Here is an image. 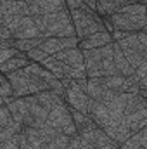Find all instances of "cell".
<instances>
[{
	"label": "cell",
	"mask_w": 147,
	"mask_h": 149,
	"mask_svg": "<svg viewBox=\"0 0 147 149\" xmlns=\"http://www.w3.org/2000/svg\"><path fill=\"white\" fill-rule=\"evenodd\" d=\"M26 2H35V0H26Z\"/></svg>",
	"instance_id": "obj_29"
},
{
	"label": "cell",
	"mask_w": 147,
	"mask_h": 149,
	"mask_svg": "<svg viewBox=\"0 0 147 149\" xmlns=\"http://www.w3.org/2000/svg\"><path fill=\"white\" fill-rule=\"evenodd\" d=\"M142 5H146L147 7V0H142Z\"/></svg>",
	"instance_id": "obj_28"
},
{
	"label": "cell",
	"mask_w": 147,
	"mask_h": 149,
	"mask_svg": "<svg viewBox=\"0 0 147 149\" xmlns=\"http://www.w3.org/2000/svg\"><path fill=\"white\" fill-rule=\"evenodd\" d=\"M0 97H14V88L10 80L7 78V74H0Z\"/></svg>",
	"instance_id": "obj_21"
},
{
	"label": "cell",
	"mask_w": 147,
	"mask_h": 149,
	"mask_svg": "<svg viewBox=\"0 0 147 149\" xmlns=\"http://www.w3.org/2000/svg\"><path fill=\"white\" fill-rule=\"evenodd\" d=\"M62 9H68L66 0H35V2H30L31 17L52 14V12L62 10Z\"/></svg>",
	"instance_id": "obj_12"
},
{
	"label": "cell",
	"mask_w": 147,
	"mask_h": 149,
	"mask_svg": "<svg viewBox=\"0 0 147 149\" xmlns=\"http://www.w3.org/2000/svg\"><path fill=\"white\" fill-rule=\"evenodd\" d=\"M42 66H45L49 71H52V73L55 74L57 78H66V70H64V64L55 57V56H49L43 63H42Z\"/></svg>",
	"instance_id": "obj_18"
},
{
	"label": "cell",
	"mask_w": 147,
	"mask_h": 149,
	"mask_svg": "<svg viewBox=\"0 0 147 149\" xmlns=\"http://www.w3.org/2000/svg\"><path fill=\"white\" fill-rule=\"evenodd\" d=\"M78 134H80L85 141H88L94 149H119V146H121L119 142H116L111 135H107V134H106L99 125H95L94 121H92L90 125H87L85 128L78 130Z\"/></svg>",
	"instance_id": "obj_9"
},
{
	"label": "cell",
	"mask_w": 147,
	"mask_h": 149,
	"mask_svg": "<svg viewBox=\"0 0 147 149\" xmlns=\"http://www.w3.org/2000/svg\"><path fill=\"white\" fill-rule=\"evenodd\" d=\"M66 102H68L73 109H78V111L88 114L90 95H88L83 88H80V87L76 85V80H74V85H71V87L66 90Z\"/></svg>",
	"instance_id": "obj_11"
},
{
	"label": "cell",
	"mask_w": 147,
	"mask_h": 149,
	"mask_svg": "<svg viewBox=\"0 0 147 149\" xmlns=\"http://www.w3.org/2000/svg\"><path fill=\"white\" fill-rule=\"evenodd\" d=\"M49 123L52 127H55L57 130H61L62 134L69 135V137L78 134V128L74 125L73 114H71V106L66 101L49 113Z\"/></svg>",
	"instance_id": "obj_8"
},
{
	"label": "cell",
	"mask_w": 147,
	"mask_h": 149,
	"mask_svg": "<svg viewBox=\"0 0 147 149\" xmlns=\"http://www.w3.org/2000/svg\"><path fill=\"white\" fill-rule=\"evenodd\" d=\"M45 42V38L40 37V38H26V40H16V49H19L21 52H30L37 47H42V43Z\"/></svg>",
	"instance_id": "obj_19"
},
{
	"label": "cell",
	"mask_w": 147,
	"mask_h": 149,
	"mask_svg": "<svg viewBox=\"0 0 147 149\" xmlns=\"http://www.w3.org/2000/svg\"><path fill=\"white\" fill-rule=\"evenodd\" d=\"M125 5H130V0H97V12L101 16H111Z\"/></svg>",
	"instance_id": "obj_17"
},
{
	"label": "cell",
	"mask_w": 147,
	"mask_h": 149,
	"mask_svg": "<svg viewBox=\"0 0 147 149\" xmlns=\"http://www.w3.org/2000/svg\"><path fill=\"white\" fill-rule=\"evenodd\" d=\"M0 24L7 26L10 30L14 40H26V38H40L42 37V31L37 26L35 19L30 17V16L0 14Z\"/></svg>",
	"instance_id": "obj_5"
},
{
	"label": "cell",
	"mask_w": 147,
	"mask_h": 149,
	"mask_svg": "<svg viewBox=\"0 0 147 149\" xmlns=\"http://www.w3.org/2000/svg\"><path fill=\"white\" fill-rule=\"evenodd\" d=\"M68 3V9L69 10H76V9H81V7H90L94 10H97V0H66Z\"/></svg>",
	"instance_id": "obj_22"
},
{
	"label": "cell",
	"mask_w": 147,
	"mask_h": 149,
	"mask_svg": "<svg viewBox=\"0 0 147 149\" xmlns=\"http://www.w3.org/2000/svg\"><path fill=\"white\" fill-rule=\"evenodd\" d=\"M30 64H31V61L28 59V56H26L24 52H19L16 57H12V59L2 63V64H0V70H2V73H12V71L28 68Z\"/></svg>",
	"instance_id": "obj_16"
},
{
	"label": "cell",
	"mask_w": 147,
	"mask_h": 149,
	"mask_svg": "<svg viewBox=\"0 0 147 149\" xmlns=\"http://www.w3.org/2000/svg\"><path fill=\"white\" fill-rule=\"evenodd\" d=\"M71 114H73L74 125H76V128H78V130L85 128L87 125H90V123L94 121L87 113H81V111H78V109H73V108H71Z\"/></svg>",
	"instance_id": "obj_20"
},
{
	"label": "cell",
	"mask_w": 147,
	"mask_h": 149,
	"mask_svg": "<svg viewBox=\"0 0 147 149\" xmlns=\"http://www.w3.org/2000/svg\"><path fill=\"white\" fill-rule=\"evenodd\" d=\"M33 19L42 31V37L45 38L76 37V30H74V23L69 9H62V10L45 14V16H37Z\"/></svg>",
	"instance_id": "obj_1"
},
{
	"label": "cell",
	"mask_w": 147,
	"mask_h": 149,
	"mask_svg": "<svg viewBox=\"0 0 147 149\" xmlns=\"http://www.w3.org/2000/svg\"><path fill=\"white\" fill-rule=\"evenodd\" d=\"M19 135H14V137H9L5 141H0V149H21V144H19Z\"/></svg>",
	"instance_id": "obj_24"
},
{
	"label": "cell",
	"mask_w": 147,
	"mask_h": 149,
	"mask_svg": "<svg viewBox=\"0 0 147 149\" xmlns=\"http://www.w3.org/2000/svg\"><path fill=\"white\" fill-rule=\"evenodd\" d=\"M102 19H104V24H106V30L109 31V33H112L114 31V24H112V21H111L109 16H102Z\"/></svg>",
	"instance_id": "obj_26"
},
{
	"label": "cell",
	"mask_w": 147,
	"mask_h": 149,
	"mask_svg": "<svg viewBox=\"0 0 147 149\" xmlns=\"http://www.w3.org/2000/svg\"><path fill=\"white\" fill-rule=\"evenodd\" d=\"M35 97H37V101L43 106V108H47L49 111H52L54 108H57L59 104H62L66 99L62 97V95H59L55 90H43V92H38L35 94Z\"/></svg>",
	"instance_id": "obj_15"
},
{
	"label": "cell",
	"mask_w": 147,
	"mask_h": 149,
	"mask_svg": "<svg viewBox=\"0 0 147 149\" xmlns=\"http://www.w3.org/2000/svg\"><path fill=\"white\" fill-rule=\"evenodd\" d=\"M85 57V68L88 78H101V76H111V74H119L116 63H114V52H112V43L101 47V49H90L83 50Z\"/></svg>",
	"instance_id": "obj_2"
},
{
	"label": "cell",
	"mask_w": 147,
	"mask_h": 149,
	"mask_svg": "<svg viewBox=\"0 0 147 149\" xmlns=\"http://www.w3.org/2000/svg\"><path fill=\"white\" fill-rule=\"evenodd\" d=\"M26 56H28V59H30L31 63H38V64H42V63L49 57V54H47L42 47H37V49H33V50L26 52Z\"/></svg>",
	"instance_id": "obj_23"
},
{
	"label": "cell",
	"mask_w": 147,
	"mask_h": 149,
	"mask_svg": "<svg viewBox=\"0 0 147 149\" xmlns=\"http://www.w3.org/2000/svg\"><path fill=\"white\" fill-rule=\"evenodd\" d=\"M80 45V38L78 37H54V38H45V42L42 43V49L49 54V56H55L66 49H73Z\"/></svg>",
	"instance_id": "obj_10"
},
{
	"label": "cell",
	"mask_w": 147,
	"mask_h": 149,
	"mask_svg": "<svg viewBox=\"0 0 147 149\" xmlns=\"http://www.w3.org/2000/svg\"><path fill=\"white\" fill-rule=\"evenodd\" d=\"M118 43H119L121 50L125 52V56L128 57L133 70L142 66V63L147 59V31L130 33L123 40H119Z\"/></svg>",
	"instance_id": "obj_6"
},
{
	"label": "cell",
	"mask_w": 147,
	"mask_h": 149,
	"mask_svg": "<svg viewBox=\"0 0 147 149\" xmlns=\"http://www.w3.org/2000/svg\"><path fill=\"white\" fill-rule=\"evenodd\" d=\"M123 121L132 130V134H137L144 127H147V101L140 94L128 95L125 113H123Z\"/></svg>",
	"instance_id": "obj_4"
},
{
	"label": "cell",
	"mask_w": 147,
	"mask_h": 149,
	"mask_svg": "<svg viewBox=\"0 0 147 149\" xmlns=\"http://www.w3.org/2000/svg\"><path fill=\"white\" fill-rule=\"evenodd\" d=\"M55 57L64 64L66 70V78L71 80H87V68H85V57H83V50L80 47L73 49H66L59 54H55Z\"/></svg>",
	"instance_id": "obj_7"
},
{
	"label": "cell",
	"mask_w": 147,
	"mask_h": 149,
	"mask_svg": "<svg viewBox=\"0 0 147 149\" xmlns=\"http://www.w3.org/2000/svg\"><path fill=\"white\" fill-rule=\"evenodd\" d=\"M112 42H114L112 35H111L107 30H104V31H97V33H94L90 37L80 40V45L78 47L81 50H90V49H101V47L111 45Z\"/></svg>",
	"instance_id": "obj_13"
},
{
	"label": "cell",
	"mask_w": 147,
	"mask_h": 149,
	"mask_svg": "<svg viewBox=\"0 0 147 149\" xmlns=\"http://www.w3.org/2000/svg\"><path fill=\"white\" fill-rule=\"evenodd\" d=\"M71 17H73L74 23V30H76V37L80 40L90 37L97 31H104L106 30V24H104V19L102 16L90 9V7H81V9H76L71 10Z\"/></svg>",
	"instance_id": "obj_3"
},
{
	"label": "cell",
	"mask_w": 147,
	"mask_h": 149,
	"mask_svg": "<svg viewBox=\"0 0 147 149\" xmlns=\"http://www.w3.org/2000/svg\"><path fill=\"white\" fill-rule=\"evenodd\" d=\"M112 52H114V63H116L118 73L123 74V76H133L135 74V70L130 64L128 57L125 56V52L121 50V47H119L118 42H112Z\"/></svg>",
	"instance_id": "obj_14"
},
{
	"label": "cell",
	"mask_w": 147,
	"mask_h": 149,
	"mask_svg": "<svg viewBox=\"0 0 147 149\" xmlns=\"http://www.w3.org/2000/svg\"><path fill=\"white\" fill-rule=\"evenodd\" d=\"M132 139L135 141V142H139V144H142L144 148L147 149V127H144L140 132H137V134H133L132 135Z\"/></svg>",
	"instance_id": "obj_25"
},
{
	"label": "cell",
	"mask_w": 147,
	"mask_h": 149,
	"mask_svg": "<svg viewBox=\"0 0 147 149\" xmlns=\"http://www.w3.org/2000/svg\"><path fill=\"white\" fill-rule=\"evenodd\" d=\"M140 95H142V97L147 101V88H140Z\"/></svg>",
	"instance_id": "obj_27"
}]
</instances>
